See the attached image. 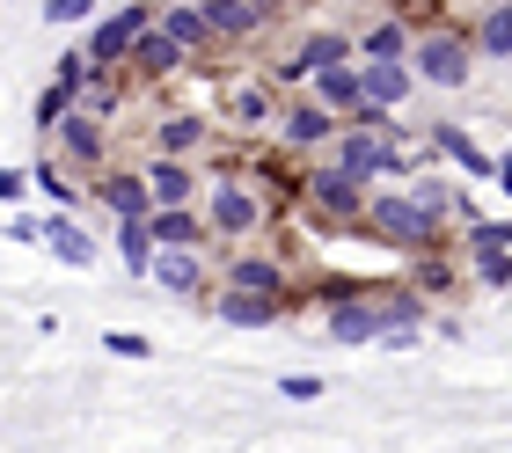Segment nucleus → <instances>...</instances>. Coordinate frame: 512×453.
I'll list each match as a JSON object with an SVG mask.
<instances>
[{
    "mask_svg": "<svg viewBox=\"0 0 512 453\" xmlns=\"http://www.w3.org/2000/svg\"><path fill=\"white\" fill-rule=\"evenodd\" d=\"M344 59H359V37H344V30H308L286 59H278V81H286V88H308L322 66H344Z\"/></svg>",
    "mask_w": 512,
    "mask_h": 453,
    "instance_id": "nucleus-9",
    "label": "nucleus"
},
{
    "mask_svg": "<svg viewBox=\"0 0 512 453\" xmlns=\"http://www.w3.org/2000/svg\"><path fill=\"white\" fill-rule=\"evenodd\" d=\"M183 66H191V52H183V44L161 30V15H154L147 30H139V44H132V81H176Z\"/></svg>",
    "mask_w": 512,
    "mask_h": 453,
    "instance_id": "nucleus-15",
    "label": "nucleus"
},
{
    "mask_svg": "<svg viewBox=\"0 0 512 453\" xmlns=\"http://www.w3.org/2000/svg\"><path fill=\"white\" fill-rule=\"evenodd\" d=\"M147 227H154V249H213L220 242L213 220H205L198 205H154Z\"/></svg>",
    "mask_w": 512,
    "mask_h": 453,
    "instance_id": "nucleus-14",
    "label": "nucleus"
},
{
    "mask_svg": "<svg viewBox=\"0 0 512 453\" xmlns=\"http://www.w3.org/2000/svg\"><path fill=\"white\" fill-rule=\"evenodd\" d=\"M110 249H118L125 278H147V271H154V227H147V220H118V234H110Z\"/></svg>",
    "mask_w": 512,
    "mask_h": 453,
    "instance_id": "nucleus-26",
    "label": "nucleus"
},
{
    "mask_svg": "<svg viewBox=\"0 0 512 453\" xmlns=\"http://www.w3.org/2000/svg\"><path fill=\"white\" fill-rule=\"evenodd\" d=\"M498 190H505V198H512V154L498 161Z\"/></svg>",
    "mask_w": 512,
    "mask_h": 453,
    "instance_id": "nucleus-42",
    "label": "nucleus"
},
{
    "mask_svg": "<svg viewBox=\"0 0 512 453\" xmlns=\"http://www.w3.org/2000/svg\"><path fill=\"white\" fill-rule=\"evenodd\" d=\"M8 242H44V220H8Z\"/></svg>",
    "mask_w": 512,
    "mask_h": 453,
    "instance_id": "nucleus-40",
    "label": "nucleus"
},
{
    "mask_svg": "<svg viewBox=\"0 0 512 453\" xmlns=\"http://www.w3.org/2000/svg\"><path fill=\"white\" fill-rule=\"evenodd\" d=\"M220 285H242V293H278V300H293V307H300V285H293V271L278 264V256H264V249H242V242H235V256H227Z\"/></svg>",
    "mask_w": 512,
    "mask_h": 453,
    "instance_id": "nucleus-12",
    "label": "nucleus"
},
{
    "mask_svg": "<svg viewBox=\"0 0 512 453\" xmlns=\"http://www.w3.org/2000/svg\"><path fill=\"white\" fill-rule=\"evenodd\" d=\"M147 22H154L147 0H125V8L96 15V22H88V59H96V66H132V44H139Z\"/></svg>",
    "mask_w": 512,
    "mask_h": 453,
    "instance_id": "nucleus-8",
    "label": "nucleus"
},
{
    "mask_svg": "<svg viewBox=\"0 0 512 453\" xmlns=\"http://www.w3.org/2000/svg\"><path fill=\"white\" fill-rule=\"evenodd\" d=\"M476 59H512V0H491L476 15Z\"/></svg>",
    "mask_w": 512,
    "mask_h": 453,
    "instance_id": "nucleus-27",
    "label": "nucleus"
},
{
    "mask_svg": "<svg viewBox=\"0 0 512 453\" xmlns=\"http://www.w3.org/2000/svg\"><path fill=\"white\" fill-rule=\"evenodd\" d=\"M44 249H52L66 271H88V264H96V234L74 220V205H52V212H44Z\"/></svg>",
    "mask_w": 512,
    "mask_h": 453,
    "instance_id": "nucleus-18",
    "label": "nucleus"
},
{
    "mask_svg": "<svg viewBox=\"0 0 512 453\" xmlns=\"http://www.w3.org/2000/svg\"><path fill=\"white\" fill-rule=\"evenodd\" d=\"M469 278L483 293H512V249H469Z\"/></svg>",
    "mask_w": 512,
    "mask_h": 453,
    "instance_id": "nucleus-31",
    "label": "nucleus"
},
{
    "mask_svg": "<svg viewBox=\"0 0 512 453\" xmlns=\"http://www.w3.org/2000/svg\"><path fill=\"white\" fill-rule=\"evenodd\" d=\"M30 176H37V190H44V198H52V205H81V183H74V176L59 169V154H52V161H37Z\"/></svg>",
    "mask_w": 512,
    "mask_h": 453,
    "instance_id": "nucleus-33",
    "label": "nucleus"
},
{
    "mask_svg": "<svg viewBox=\"0 0 512 453\" xmlns=\"http://www.w3.org/2000/svg\"><path fill=\"white\" fill-rule=\"evenodd\" d=\"M88 74H96V59H88V44H66V52L52 59V81H66V88H88Z\"/></svg>",
    "mask_w": 512,
    "mask_h": 453,
    "instance_id": "nucleus-34",
    "label": "nucleus"
},
{
    "mask_svg": "<svg viewBox=\"0 0 512 453\" xmlns=\"http://www.w3.org/2000/svg\"><path fill=\"white\" fill-rule=\"evenodd\" d=\"M139 169H147V183H154V205H191L198 198V169L183 154H147Z\"/></svg>",
    "mask_w": 512,
    "mask_h": 453,
    "instance_id": "nucleus-20",
    "label": "nucleus"
},
{
    "mask_svg": "<svg viewBox=\"0 0 512 453\" xmlns=\"http://www.w3.org/2000/svg\"><path fill=\"white\" fill-rule=\"evenodd\" d=\"M161 293H176V300H198L205 293V249H154V271H147Z\"/></svg>",
    "mask_w": 512,
    "mask_h": 453,
    "instance_id": "nucleus-19",
    "label": "nucleus"
},
{
    "mask_svg": "<svg viewBox=\"0 0 512 453\" xmlns=\"http://www.w3.org/2000/svg\"><path fill=\"white\" fill-rule=\"evenodd\" d=\"M213 125H220V117H205V110H191V103H183V110H161V117H154V154H183V161H191V154L213 147Z\"/></svg>",
    "mask_w": 512,
    "mask_h": 453,
    "instance_id": "nucleus-13",
    "label": "nucleus"
},
{
    "mask_svg": "<svg viewBox=\"0 0 512 453\" xmlns=\"http://www.w3.org/2000/svg\"><path fill=\"white\" fill-rule=\"evenodd\" d=\"M213 315L227 329H271L278 315H293V300H278V293H242V285H220L213 293Z\"/></svg>",
    "mask_w": 512,
    "mask_h": 453,
    "instance_id": "nucleus-17",
    "label": "nucleus"
},
{
    "mask_svg": "<svg viewBox=\"0 0 512 453\" xmlns=\"http://www.w3.org/2000/svg\"><path fill=\"white\" fill-rule=\"evenodd\" d=\"M410 44H417L410 22L388 15V22H374V30H359V59H410Z\"/></svg>",
    "mask_w": 512,
    "mask_h": 453,
    "instance_id": "nucleus-29",
    "label": "nucleus"
},
{
    "mask_svg": "<svg viewBox=\"0 0 512 453\" xmlns=\"http://www.w3.org/2000/svg\"><path fill=\"white\" fill-rule=\"evenodd\" d=\"M388 125H395V117H381V125H359V117H344V132H337L322 154H330L337 169H352L359 183H388V161H395V147H403Z\"/></svg>",
    "mask_w": 512,
    "mask_h": 453,
    "instance_id": "nucleus-3",
    "label": "nucleus"
},
{
    "mask_svg": "<svg viewBox=\"0 0 512 453\" xmlns=\"http://www.w3.org/2000/svg\"><path fill=\"white\" fill-rule=\"evenodd\" d=\"M359 293H374V278H330V285H315V293H300V300L337 307V300H359Z\"/></svg>",
    "mask_w": 512,
    "mask_h": 453,
    "instance_id": "nucleus-36",
    "label": "nucleus"
},
{
    "mask_svg": "<svg viewBox=\"0 0 512 453\" xmlns=\"http://www.w3.org/2000/svg\"><path fill=\"white\" fill-rule=\"evenodd\" d=\"M403 190L417 198V212H425V220H439V227H447V220H461V205H469V198H461L454 183H439L432 169H417V176H410Z\"/></svg>",
    "mask_w": 512,
    "mask_h": 453,
    "instance_id": "nucleus-24",
    "label": "nucleus"
},
{
    "mask_svg": "<svg viewBox=\"0 0 512 453\" xmlns=\"http://www.w3.org/2000/svg\"><path fill=\"white\" fill-rule=\"evenodd\" d=\"M454 278H461V271L447 264V249H439V242H432V249H410V285H417L425 300H432V293H447Z\"/></svg>",
    "mask_w": 512,
    "mask_h": 453,
    "instance_id": "nucleus-28",
    "label": "nucleus"
},
{
    "mask_svg": "<svg viewBox=\"0 0 512 453\" xmlns=\"http://www.w3.org/2000/svg\"><path fill=\"white\" fill-rule=\"evenodd\" d=\"M44 22L52 30H81V22H96V0H44Z\"/></svg>",
    "mask_w": 512,
    "mask_h": 453,
    "instance_id": "nucleus-35",
    "label": "nucleus"
},
{
    "mask_svg": "<svg viewBox=\"0 0 512 453\" xmlns=\"http://www.w3.org/2000/svg\"><path fill=\"white\" fill-rule=\"evenodd\" d=\"M322 329H330V344H381L388 337V293H359V300H337V307H322Z\"/></svg>",
    "mask_w": 512,
    "mask_h": 453,
    "instance_id": "nucleus-10",
    "label": "nucleus"
},
{
    "mask_svg": "<svg viewBox=\"0 0 512 453\" xmlns=\"http://www.w3.org/2000/svg\"><path fill=\"white\" fill-rule=\"evenodd\" d=\"M271 132H278V147H286V154H322V147H330V139L344 132V117H337L330 103H322L315 88H300L293 103H278Z\"/></svg>",
    "mask_w": 512,
    "mask_h": 453,
    "instance_id": "nucleus-5",
    "label": "nucleus"
},
{
    "mask_svg": "<svg viewBox=\"0 0 512 453\" xmlns=\"http://www.w3.org/2000/svg\"><path fill=\"white\" fill-rule=\"evenodd\" d=\"M271 117H278L271 81H227V95H220V125L227 132H264Z\"/></svg>",
    "mask_w": 512,
    "mask_h": 453,
    "instance_id": "nucleus-16",
    "label": "nucleus"
},
{
    "mask_svg": "<svg viewBox=\"0 0 512 453\" xmlns=\"http://www.w3.org/2000/svg\"><path fill=\"white\" fill-rule=\"evenodd\" d=\"M366 234H374V242H388V249H432V242H447V227H439V220H425V212H417V198H410V190L403 183H374V190H366Z\"/></svg>",
    "mask_w": 512,
    "mask_h": 453,
    "instance_id": "nucleus-1",
    "label": "nucleus"
},
{
    "mask_svg": "<svg viewBox=\"0 0 512 453\" xmlns=\"http://www.w3.org/2000/svg\"><path fill=\"white\" fill-rule=\"evenodd\" d=\"M205 8V30H213V44H249L264 22L249 15V0H198Z\"/></svg>",
    "mask_w": 512,
    "mask_h": 453,
    "instance_id": "nucleus-22",
    "label": "nucleus"
},
{
    "mask_svg": "<svg viewBox=\"0 0 512 453\" xmlns=\"http://www.w3.org/2000/svg\"><path fill=\"white\" fill-rule=\"evenodd\" d=\"M410 66H417V81H425V88H469V74H476V37H461V30H417Z\"/></svg>",
    "mask_w": 512,
    "mask_h": 453,
    "instance_id": "nucleus-4",
    "label": "nucleus"
},
{
    "mask_svg": "<svg viewBox=\"0 0 512 453\" xmlns=\"http://www.w3.org/2000/svg\"><path fill=\"white\" fill-rule=\"evenodd\" d=\"M366 190L374 183H359L352 169H337V161L322 154V161H308V176H300V205H308L322 227H366Z\"/></svg>",
    "mask_w": 512,
    "mask_h": 453,
    "instance_id": "nucleus-2",
    "label": "nucleus"
},
{
    "mask_svg": "<svg viewBox=\"0 0 512 453\" xmlns=\"http://www.w3.org/2000/svg\"><path fill=\"white\" fill-rule=\"evenodd\" d=\"M205 220H213V234H220V242H249V234L271 220V205L256 198V190H249L242 176H213V198H205Z\"/></svg>",
    "mask_w": 512,
    "mask_h": 453,
    "instance_id": "nucleus-6",
    "label": "nucleus"
},
{
    "mask_svg": "<svg viewBox=\"0 0 512 453\" xmlns=\"http://www.w3.org/2000/svg\"><path fill=\"white\" fill-rule=\"evenodd\" d=\"M454 242H461V256H469V249H512V220H483V212H476V220L454 227Z\"/></svg>",
    "mask_w": 512,
    "mask_h": 453,
    "instance_id": "nucleus-32",
    "label": "nucleus"
},
{
    "mask_svg": "<svg viewBox=\"0 0 512 453\" xmlns=\"http://www.w3.org/2000/svg\"><path fill=\"white\" fill-rule=\"evenodd\" d=\"M66 110H81V95L66 88V81H44V95H37V110H30V125H37L44 139H52V132L66 125Z\"/></svg>",
    "mask_w": 512,
    "mask_h": 453,
    "instance_id": "nucleus-30",
    "label": "nucleus"
},
{
    "mask_svg": "<svg viewBox=\"0 0 512 453\" xmlns=\"http://www.w3.org/2000/svg\"><path fill=\"white\" fill-rule=\"evenodd\" d=\"M96 205L110 212V220H147L154 212V183L139 161H110V169H96Z\"/></svg>",
    "mask_w": 512,
    "mask_h": 453,
    "instance_id": "nucleus-11",
    "label": "nucleus"
},
{
    "mask_svg": "<svg viewBox=\"0 0 512 453\" xmlns=\"http://www.w3.org/2000/svg\"><path fill=\"white\" fill-rule=\"evenodd\" d=\"M249 15H256V22H264V30H271V22H278V15H286V0H249Z\"/></svg>",
    "mask_w": 512,
    "mask_h": 453,
    "instance_id": "nucleus-41",
    "label": "nucleus"
},
{
    "mask_svg": "<svg viewBox=\"0 0 512 453\" xmlns=\"http://www.w3.org/2000/svg\"><path fill=\"white\" fill-rule=\"evenodd\" d=\"M52 154L74 176H96V169H110V125L96 110H66V125L52 132Z\"/></svg>",
    "mask_w": 512,
    "mask_h": 453,
    "instance_id": "nucleus-7",
    "label": "nucleus"
},
{
    "mask_svg": "<svg viewBox=\"0 0 512 453\" xmlns=\"http://www.w3.org/2000/svg\"><path fill=\"white\" fill-rule=\"evenodd\" d=\"M125 74H132V66H96L88 88H81V110H96L103 125H118V117H125Z\"/></svg>",
    "mask_w": 512,
    "mask_h": 453,
    "instance_id": "nucleus-23",
    "label": "nucleus"
},
{
    "mask_svg": "<svg viewBox=\"0 0 512 453\" xmlns=\"http://www.w3.org/2000/svg\"><path fill=\"white\" fill-rule=\"evenodd\" d=\"M103 351H110V359H154V337H139V329H110Z\"/></svg>",
    "mask_w": 512,
    "mask_h": 453,
    "instance_id": "nucleus-37",
    "label": "nucleus"
},
{
    "mask_svg": "<svg viewBox=\"0 0 512 453\" xmlns=\"http://www.w3.org/2000/svg\"><path fill=\"white\" fill-rule=\"evenodd\" d=\"M432 147L447 154V161H454L461 176H476V183H498V161L483 154V147H476V139L461 132V125H432Z\"/></svg>",
    "mask_w": 512,
    "mask_h": 453,
    "instance_id": "nucleus-21",
    "label": "nucleus"
},
{
    "mask_svg": "<svg viewBox=\"0 0 512 453\" xmlns=\"http://www.w3.org/2000/svg\"><path fill=\"white\" fill-rule=\"evenodd\" d=\"M30 190H37V176H30V169H0V205H22Z\"/></svg>",
    "mask_w": 512,
    "mask_h": 453,
    "instance_id": "nucleus-39",
    "label": "nucleus"
},
{
    "mask_svg": "<svg viewBox=\"0 0 512 453\" xmlns=\"http://www.w3.org/2000/svg\"><path fill=\"white\" fill-rule=\"evenodd\" d=\"M161 30H169L191 59L213 52V30H205V8H198V0H169V8H161Z\"/></svg>",
    "mask_w": 512,
    "mask_h": 453,
    "instance_id": "nucleus-25",
    "label": "nucleus"
},
{
    "mask_svg": "<svg viewBox=\"0 0 512 453\" xmlns=\"http://www.w3.org/2000/svg\"><path fill=\"white\" fill-rule=\"evenodd\" d=\"M278 395H286V402H315L330 388H322V373H278Z\"/></svg>",
    "mask_w": 512,
    "mask_h": 453,
    "instance_id": "nucleus-38",
    "label": "nucleus"
}]
</instances>
